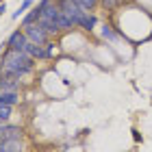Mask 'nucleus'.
Segmentation results:
<instances>
[{
  "label": "nucleus",
  "instance_id": "f257e3e1",
  "mask_svg": "<svg viewBox=\"0 0 152 152\" xmlns=\"http://www.w3.org/2000/svg\"><path fill=\"white\" fill-rule=\"evenodd\" d=\"M35 65L37 61L26 52H20V50H9L4 48L2 57H0V74L4 76H15V78H24L35 72Z\"/></svg>",
  "mask_w": 152,
  "mask_h": 152
},
{
  "label": "nucleus",
  "instance_id": "f03ea898",
  "mask_svg": "<svg viewBox=\"0 0 152 152\" xmlns=\"http://www.w3.org/2000/svg\"><path fill=\"white\" fill-rule=\"evenodd\" d=\"M22 31L26 33L28 41H33V44H39V46H46L48 41L52 39V37H50V35H48V33L37 24V22H35V24H28V26H22Z\"/></svg>",
  "mask_w": 152,
  "mask_h": 152
},
{
  "label": "nucleus",
  "instance_id": "7ed1b4c3",
  "mask_svg": "<svg viewBox=\"0 0 152 152\" xmlns=\"http://www.w3.org/2000/svg\"><path fill=\"white\" fill-rule=\"evenodd\" d=\"M26 130L24 126L20 124H13V122H7L0 126V141H9V139H24Z\"/></svg>",
  "mask_w": 152,
  "mask_h": 152
},
{
  "label": "nucleus",
  "instance_id": "20e7f679",
  "mask_svg": "<svg viewBox=\"0 0 152 152\" xmlns=\"http://www.w3.org/2000/svg\"><path fill=\"white\" fill-rule=\"evenodd\" d=\"M4 44H7L9 50H20V52H24L26 44H28V37H26V33H24L22 28H15L9 37L4 39Z\"/></svg>",
  "mask_w": 152,
  "mask_h": 152
},
{
  "label": "nucleus",
  "instance_id": "39448f33",
  "mask_svg": "<svg viewBox=\"0 0 152 152\" xmlns=\"http://www.w3.org/2000/svg\"><path fill=\"white\" fill-rule=\"evenodd\" d=\"M22 89V78L0 74V91H20Z\"/></svg>",
  "mask_w": 152,
  "mask_h": 152
},
{
  "label": "nucleus",
  "instance_id": "423d86ee",
  "mask_svg": "<svg viewBox=\"0 0 152 152\" xmlns=\"http://www.w3.org/2000/svg\"><path fill=\"white\" fill-rule=\"evenodd\" d=\"M26 54H31L35 61H48V52H46V46H39V44H33V41H28L24 48Z\"/></svg>",
  "mask_w": 152,
  "mask_h": 152
},
{
  "label": "nucleus",
  "instance_id": "0eeeda50",
  "mask_svg": "<svg viewBox=\"0 0 152 152\" xmlns=\"http://www.w3.org/2000/svg\"><path fill=\"white\" fill-rule=\"evenodd\" d=\"M26 143L24 139H9V141H0V152H24Z\"/></svg>",
  "mask_w": 152,
  "mask_h": 152
},
{
  "label": "nucleus",
  "instance_id": "6e6552de",
  "mask_svg": "<svg viewBox=\"0 0 152 152\" xmlns=\"http://www.w3.org/2000/svg\"><path fill=\"white\" fill-rule=\"evenodd\" d=\"M59 11H61V9H59ZM57 26H59V31H61V33H70V31H76V24H74L72 20L65 15V13H59V18H57Z\"/></svg>",
  "mask_w": 152,
  "mask_h": 152
},
{
  "label": "nucleus",
  "instance_id": "1a4fd4ad",
  "mask_svg": "<svg viewBox=\"0 0 152 152\" xmlns=\"http://www.w3.org/2000/svg\"><path fill=\"white\" fill-rule=\"evenodd\" d=\"M20 91H0V102L4 104H11V107H18L20 104Z\"/></svg>",
  "mask_w": 152,
  "mask_h": 152
},
{
  "label": "nucleus",
  "instance_id": "9d476101",
  "mask_svg": "<svg viewBox=\"0 0 152 152\" xmlns=\"http://www.w3.org/2000/svg\"><path fill=\"white\" fill-rule=\"evenodd\" d=\"M100 37L104 41H115L117 37H120V33H117L111 24H104V26H100Z\"/></svg>",
  "mask_w": 152,
  "mask_h": 152
},
{
  "label": "nucleus",
  "instance_id": "9b49d317",
  "mask_svg": "<svg viewBox=\"0 0 152 152\" xmlns=\"http://www.w3.org/2000/svg\"><path fill=\"white\" fill-rule=\"evenodd\" d=\"M35 2H37V0H22V2H20V7H18V11H13L11 18H13V20H22V15H24V13L28 11Z\"/></svg>",
  "mask_w": 152,
  "mask_h": 152
},
{
  "label": "nucleus",
  "instance_id": "f8f14e48",
  "mask_svg": "<svg viewBox=\"0 0 152 152\" xmlns=\"http://www.w3.org/2000/svg\"><path fill=\"white\" fill-rule=\"evenodd\" d=\"M13 109H15V107L0 102V120H2V122H11V117H13Z\"/></svg>",
  "mask_w": 152,
  "mask_h": 152
},
{
  "label": "nucleus",
  "instance_id": "ddd939ff",
  "mask_svg": "<svg viewBox=\"0 0 152 152\" xmlns=\"http://www.w3.org/2000/svg\"><path fill=\"white\" fill-rule=\"evenodd\" d=\"M80 2V7H85L87 11H96L100 7V0H78Z\"/></svg>",
  "mask_w": 152,
  "mask_h": 152
},
{
  "label": "nucleus",
  "instance_id": "4468645a",
  "mask_svg": "<svg viewBox=\"0 0 152 152\" xmlns=\"http://www.w3.org/2000/svg\"><path fill=\"white\" fill-rule=\"evenodd\" d=\"M46 52H48V59H54V57L59 54V48L54 46V41H52V39L46 44Z\"/></svg>",
  "mask_w": 152,
  "mask_h": 152
},
{
  "label": "nucleus",
  "instance_id": "2eb2a0df",
  "mask_svg": "<svg viewBox=\"0 0 152 152\" xmlns=\"http://www.w3.org/2000/svg\"><path fill=\"white\" fill-rule=\"evenodd\" d=\"M4 11H7V4H4V2H0V20H2V15H4Z\"/></svg>",
  "mask_w": 152,
  "mask_h": 152
},
{
  "label": "nucleus",
  "instance_id": "dca6fc26",
  "mask_svg": "<svg viewBox=\"0 0 152 152\" xmlns=\"http://www.w3.org/2000/svg\"><path fill=\"white\" fill-rule=\"evenodd\" d=\"M4 48H7V44L2 41V44H0V57H2V52H4Z\"/></svg>",
  "mask_w": 152,
  "mask_h": 152
},
{
  "label": "nucleus",
  "instance_id": "f3484780",
  "mask_svg": "<svg viewBox=\"0 0 152 152\" xmlns=\"http://www.w3.org/2000/svg\"><path fill=\"white\" fill-rule=\"evenodd\" d=\"M0 2H4V0H0Z\"/></svg>",
  "mask_w": 152,
  "mask_h": 152
}]
</instances>
